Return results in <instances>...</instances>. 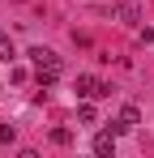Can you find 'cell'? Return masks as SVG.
<instances>
[{
    "instance_id": "cell-3",
    "label": "cell",
    "mask_w": 154,
    "mask_h": 158,
    "mask_svg": "<svg viewBox=\"0 0 154 158\" xmlns=\"http://www.w3.org/2000/svg\"><path fill=\"white\" fill-rule=\"evenodd\" d=\"M111 17L124 22V26H137L141 22V9H137V0H111Z\"/></svg>"
},
{
    "instance_id": "cell-1",
    "label": "cell",
    "mask_w": 154,
    "mask_h": 158,
    "mask_svg": "<svg viewBox=\"0 0 154 158\" xmlns=\"http://www.w3.org/2000/svg\"><path fill=\"white\" fill-rule=\"evenodd\" d=\"M30 60H34V81H39L43 90L60 81V73H64V64H60V56L51 52V47H30Z\"/></svg>"
},
{
    "instance_id": "cell-7",
    "label": "cell",
    "mask_w": 154,
    "mask_h": 158,
    "mask_svg": "<svg viewBox=\"0 0 154 158\" xmlns=\"http://www.w3.org/2000/svg\"><path fill=\"white\" fill-rule=\"evenodd\" d=\"M94 120H99V111H94L90 103H81V107H77V124H94Z\"/></svg>"
},
{
    "instance_id": "cell-4",
    "label": "cell",
    "mask_w": 154,
    "mask_h": 158,
    "mask_svg": "<svg viewBox=\"0 0 154 158\" xmlns=\"http://www.w3.org/2000/svg\"><path fill=\"white\" fill-rule=\"evenodd\" d=\"M94 154H99V158L116 154V137H111V132H99V137H94Z\"/></svg>"
},
{
    "instance_id": "cell-5",
    "label": "cell",
    "mask_w": 154,
    "mask_h": 158,
    "mask_svg": "<svg viewBox=\"0 0 154 158\" xmlns=\"http://www.w3.org/2000/svg\"><path fill=\"white\" fill-rule=\"evenodd\" d=\"M0 60H4V64H13V60H17V47H13V39H9L4 30H0Z\"/></svg>"
},
{
    "instance_id": "cell-2",
    "label": "cell",
    "mask_w": 154,
    "mask_h": 158,
    "mask_svg": "<svg viewBox=\"0 0 154 158\" xmlns=\"http://www.w3.org/2000/svg\"><path fill=\"white\" fill-rule=\"evenodd\" d=\"M77 94H81V98H107L111 85L99 81V77H90V73H81V77H77Z\"/></svg>"
},
{
    "instance_id": "cell-8",
    "label": "cell",
    "mask_w": 154,
    "mask_h": 158,
    "mask_svg": "<svg viewBox=\"0 0 154 158\" xmlns=\"http://www.w3.org/2000/svg\"><path fill=\"white\" fill-rule=\"evenodd\" d=\"M51 145H73V128H51Z\"/></svg>"
},
{
    "instance_id": "cell-6",
    "label": "cell",
    "mask_w": 154,
    "mask_h": 158,
    "mask_svg": "<svg viewBox=\"0 0 154 158\" xmlns=\"http://www.w3.org/2000/svg\"><path fill=\"white\" fill-rule=\"evenodd\" d=\"M120 120H124L128 128H137V124H141V111H137L133 103H124V107H120Z\"/></svg>"
},
{
    "instance_id": "cell-9",
    "label": "cell",
    "mask_w": 154,
    "mask_h": 158,
    "mask_svg": "<svg viewBox=\"0 0 154 158\" xmlns=\"http://www.w3.org/2000/svg\"><path fill=\"white\" fill-rule=\"evenodd\" d=\"M0 141H4V145H9V141H17V128H13V124H0Z\"/></svg>"
}]
</instances>
